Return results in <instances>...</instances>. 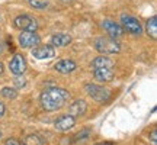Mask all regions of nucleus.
Returning a JSON list of instances; mask_svg holds the SVG:
<instances>
[{
	"instance_id": "nucleus-3",
	"label": "nucleus",
	"mask_w": 157,
	"mask_h": 145,
	"mask_svg": "<svg viewBox=\"0 0 157 145\" xmlns=\"http://www.w3.org/2000/svg\"><path fill=\"white\" fill-rule=\"evenodd\" d=\"M86 91H87V95L93 99V100L99 102V103H105L111 99V93H109V90L105 89V87H102V86H98V84H86Z\"/></svg>"
},
{
	"instance_id": "nucleus-21",
	"label": "nucleus",
	"mask_w": 157,
	"mask_h": 145,
	"mask_svg": "<svg viewBox=\"0 0 157 145\" xmlns=\"http://www.w3.org/2000/svg\"><path fill=\"white\" fill-rule=\"evenodd\" d=\"M13 83H15V86H16V87H19V89H21V87H23V86L26 84V80H25V77L21 74V76H16V77H15Z\"/></svg>"
},
{
	"instance_id": "nucleus-27",
	"label": "nucleus",
	"mask_w": 157,
	"mask_h": 145,
	"mask_svg": "<svg viewBox=\"0 0 157 145\" xmlns=\"http://www.w3.org/2000/svg\"><path fill=\"white\" fill-rule=\"evenodd\" d=\"M3 70H5V68H3V64H2V62H0V74H2V72H3Z\"/></svg>"
},
{
	"instance_id": "nucleus-14",
	"label": "nucleus",
	"mask_w": 157,
	"mask_h": 145,
	"mask_svg": "<svg viewBox=\"0 0 157 145\" xmlns=\"http://www.w3.org/2000/svg\"><path fill=\"white\" fill-rule=\"evenodd\" d=\"M71 42V36L67 34H54L51 36V45L52 46H67Z\"/></svg>"
},
{
	"instance_id": "nucleus-2",
	"label": "nucleus",
	"mask_w": 157,
	"mask_h": 145,
	"mask_svg": "<svg viewBox=\"0 0 157 145\" xmlns=\"http://www.w3.org/2000/svg\"><path fill=\"white\" fill-rule=\"evenodd\" d=\"M95 48L102 55H113V54H118L121 51V45L118 44L117 39L113 38H108V36H101L95 41Z\"/></svg>"
},
{
	"instance_id": "nucleus-10",
	"label": "nucleus",
	"mask_w": 157,
	"mask_h": 145,
	"mask_svg": "<svg viewBox=\"0 0 157 145\" xmlns=\"http://www.w3.org/2000/svg\"><path fill=\"white\" fill-rule=\"evenodd\" d=\"M9 68H10V71L13 72L15 76H21V74H23L25 70H26V60H25L22 55L16 54V55L12 58V61L9 62Z\"/></svg>"
},
{
	"instance_id": "nucleus-18",
	"label": "nucleus",
	"mask_w": 157,
	"mask_h": 145,
	"mask_svg": "<svg viewBox=\"0 0 157 145\" xmlns=\"http://www.w3.org/2000/svg\"><path fill=\"white\" fill-rule=\"evenodd\" d=\"M90 134H92L90 129H83V131H80L78 134H76L73 136V142L74 144H83V142H86V141L89 139Z\"/></svg>"
},
{
	"instance_id": "nucleus-9",
	"label": "nucleus",
	"mask_w": 157,
	"mask_h": 145,
	"mask_svg": "<svg viewBox=\"0 0 157 145\" xmlns=\"http://www.w3.org/2000/svg\"><path fill=\"white\" fill-rule=\"evenodd\" d=\"M102 28L105 29L108 34H109V36L113 38V39L121 38V36L124 35L122 26H121L119 23L113 22V20H109V19H106V20H103V22H102Z\"/></svg>"
},
{
	"instance_id": "nucleus-6",
	"label": "nucleus",
	"mask_w": 157,
	"mask_h": 145,
	"mask_svg": "<svg viewBox=\"0 0 157 145\" xmlns=\"http://www.w3.org/2000/svg\"><path fill=\"white\" fill-rule=\"evenodd\" d=\"M32 55L36 60H51L56 55V50L52 45H36L32 48Z\"/></svg>"
},
{
	"instance_id": "nucleus-16",
	"label": "nucleus",
	"mask_w": 157,
	"mask_h": 145,
	"mask_svg": "<svg viewBox=\"0 0 157 145\" xmlns=\"http://www.w3.org/2000/svg\"><path fill=\"white\" fill-rule=\"evenodd\" d=\"M146 32L153 39H157V16H151L146 23Z\"/></svg>"
},
{
	"instance_id": "nucleus-4",
	"label": "nucleus",
	"mask_w": 157,
	"mask_h": 145,
	"mask_svg": "<svg viewBox=\"0 0 157 145\" xmlns=\"http://www.w3.org/2000/svg\"><path fill=\"white\" fill-rule=\"evenodd\" d=\"M13 25H15V28L21 29L23 32H36V29H38L36 20L28 15H19L17 17H15Z\"/></svg>"
},
{
	"instance_id": "nucleus-25",
	"label": "nucleus",
	"mask_w": 157,
	"mask_h": 145,
	"mask_svg": "<svg viewBox=\"0 0 157 145\" xmlns=\"http://www.w3.org/2000/svg\"><path fill=\"white\" fill-rule=\"evenodd\" d=\"M96 145H115V144H112V142H99V144H96Z\"/></svg>"
},
{
	"instance_id": "nucleus-28",
	"label": "nucleus",
	"mask_w": 157,
	"mask_h": 145,
	"mask_svg": "<svg viewBox=\"0 0 157 145\" xmlns=\"http://www.w3.org/2000/svg\"><path fill=\"white\" fill-rule=\"evenodd\" d=\"M60 2H63V3H68V2H71V0H60Z\"/></svg>"
},
{
	"instance_id": "nucleus-1",
	"label": "nucleus",
	"mask_w": 157,
	"mask_h": 145,
	"mask_svg": "<svg viewBox=\"0 0 157 145\" xmlns=\"http://www.w3.org/2000/svg\"><path fill=\"white\" fill-rule=\"evenodd\" d=\"M68 100H70V93L61 87L45 89L39 96L41 106L47 112H56L58 109H61L63 106H66V103Z\"/></svg>"
},
{
	"instance_id": "nucleus-22",
	"label": "nucleus",
	"mask_w": 157,
	"mask_h": 145,
	"mask_svg": "<svg viewBox=\"0 0 157 145\" xmlns=\"http://www.w3.org/2000/svg\"><path fill=\"white\" fill-rule=\"evenodd\" d=\"M150 139H151V144L153 145H157V131H151V134H150Z\"/></svg>"
},
{
	"instance_id": "nucleus-5",
	"label": "nucleus",
	"mask_w": 157,
	"mask_h": 145,
	"mask_svg": "<svg viewBox=\"0 0 157 145\" xmlns=\"http://www.w3.org/2000/svg\"><path fill=\"white\" fill-rule=\"evenodd\" d=\"M121 23H122V28L128 32V34L134 35V36H140L143 34V26L138 22V19H135L134 16H129V15H122L121 16Z\"/></svg>"
},
{
	"instance_id": "nucleus-13",
	"label": "nucleus",
	"mask_w": 157,
	"mask_h": 145,
	"mask_svg": "<svg viewBox=\"0 0 157 145\" xmlns=\"http://www.w3.org/2000/svg\"><path fill=\"white\" fill-rule=\"evenodd\" d=\"M54 68H56V71L61 72V74H68V72H73L77 68V64L73 60H61L54 65Z\"/></svg>"
},
{
	"instance_id": "nucleus-15",
	"label": "nucleus",
	"mask_w": 157,
	"mask_h": 145,
	"mask_svg": "<svg viewBox=\"0 0 157 145\" xmlns=\"http://www.w3.org/2000/svg\"><path fill=\"white\" fill-rule=\"evenodd\" d=\"M90 67H92V70L93 68H113V61L111 58H108V57L101 55V57H96L95 60L92 61Z\"/></svg>"
},
{
	"instance_id": "nucleus-7",
	"label": "nucleus",
	"mask_w": 157,
	"mask_h": 145,
	"mask_svg": "<svg viewBox=\"0 0 157 145\" xmlns=\"http://www.w3.org/2000/svg\"><path fill=\"white\" fill-rule=\"evenodd\" d=\"M39 42H41V38L35 32H23L19 35V44L22 48H34L39 45Z\"/></svg>"
},
{
	"instance_id": "nucleus-26",
	"label": "nucleus",
	"mask_w": 157,
	"mask_h": 145,
	"mask_svg": "<svg viewBox=\"0 0 157 145\" xmlns=\"http://www.w3.org/2000/svg\"><path fill=\"white\" fill-rule=\"evenodd\" d=\"M3 50H5V44H3V42H0V54L3 52Z\"/></svg>"
},
{
	"instance_id": "nucleus-20",
	"label": "nucleus",
	"mask_w": 157,
	"mask_h": 145,
	"mask_svg": "<svg viewBox=\"0 0 157 145\" xmlns=\"http://www.w3.org/2000/svg\"><path fill=\"white\" fill-rule=\"evenodd\" d=\"M28 2L34 9H45L50 3V0H28Z\"/></svg>"
},
{
	"instance_id": "nucleus-8",
	"label": "nucleus",
	"mask_w": 157,
	"mask_h": 145,
	"mask_svg": "<svg viewBox=\"0 0 157 145\" xmlns=\"http://www.w3.org/2000/svg\"><path fill=\"white\" fill-rule=\"evenodd\" d=\"M76 125V117H73L71 115H63L54 122V128L56 131H60V132H66L68 129H71Z\"/></svg>"
},
{
	"instance_id": "nucleus-17",
	"label": "nucleus",
	"mask_w": 157,
	"mask_h": 145,
	"mask_svg": "<svg viewBox=\"0 0 157 145\" xmlns=\"http://www.w3.org/2000/svg\"><path fill=\"white\" fill-rule=\"evenodd\" d=\"M22 145H44L42 138L36 134H29L26 135L22 141Z\"/></svg>"
},
{
	"instance_id": "nucleus-11",
	"label": "nucleus",
	"mask_w": 157,
	"mask_h": 145,
	"mask_svg": "<svg viewBox=\"0 0 157 145\" xmlns=\"http://www.w3.org/2000/svg\"><path fill=\"white\" fill-rule=\"evenodd\" d=\"M93 77L99 83H108L113 78V70L112 68H93Z\"/></svg>"
},
{
	"instance_id": "nucleus-19",
	"label": "nucleus",
	"mask_w": 157,
	"mask_h": 145,
	"mask_svg": "<svg viewBox=\"0 0 157 145\" xmlns=\"http://www.w3.org/2000/svg\"><path fill=\"white\" fill-rule=\"evenodd\" d=\"M0 93H2V96L6 97V99H16L17 97V91L15 89H12V87H3Z\"/></svg>"
},
{
	"instance_id": "nucleus-12",
	"label": "nucleus",
	"mask_w": 157,
	"mask_h": 145,
	"mask_svg": "<svg viewBox=\"0 0 157 145\" xmlns=\"http://www.w3.org/2000/svg\"><path fill=\"white\" fill-rule=\"evenodd\" d=\"M86 110H87V103L84 100H76L68 106V115H71L73 117L82 116L86 113Z\"/></svg>"
},
{
	"instance_id": "nucleus-23",
	"label": "nucleus",
	"mask_w": 157,
	"mask_h": 145,
	"mask_svg": "<svg viewBox=\"0 0 157 145\" xmlns=\"http://www.w3.org/2000/svg\"><path fill=\"white\" fill-rule=\"evenodd\" d=\"M5 145H21V142L15 138H9V139L5 141Z\"/></svg>"
},
{
	"instance_id": "nucleus-24",
	"label": "nucleus",
	"mask_w": 157,
	"mask_h": 145,
	"mask_svg": "<svg viewBox=\"0 0 157 145\" xmlns=\"http://www.w3.org/2000/svg\"><path fill=\"white\" fill-rule=\"evenodd\" d=\"M5 112H6V107H5V105L0 102V116H3L5 115Z\"/></svg>"
}]
</instances>
